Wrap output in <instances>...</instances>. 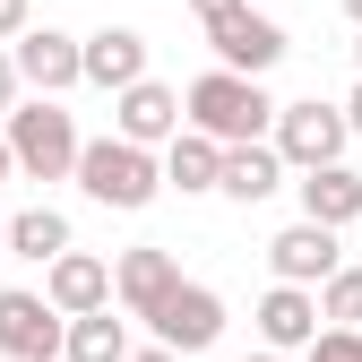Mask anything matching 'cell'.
<instances>
[{
  "label": "cell",
  "instance_id": "obj_24",
  "mask_svg": "<svg viewBox=\"0 0 362 362\" xmlns=\"http://www.w3.org/2000/svg\"><path fill=\"white\" fill-rule=\"evenodd\" d=\"M337 112H345V129H354V139H362V86H354V95H345Z\"/></svg>",
  "mask_w": 362,
  "mask_h": 362
},
{
  "label": "cell",
  "instance_id": "obj_16",
  "mask_svg": "<svg viewBox=\"0 0 362 362\" xmlns=\"http://www.w3.org/2000/svg\"><path fill=\"white\" fill-rule=\"evenodd\" d=\"M293 190H302V216H310V224H337V233H345V224L362 216V173H354L345 156H337V164H310Z\"/></svg>",
  "mask_w": 362,
  "mask_h": 362
},
{
  "label": "cell",
  "instance_id": "obj_4",
  "mask_svg": "<svg viewBox=\"0 0 362 362\" xmlns=\"http://www.w3.org/2000/svg\"><path fill=\"white\" fill-rule=\"evenodd\" d=\"M267 129H276L267 147L285 156V173L337 164V156H345V139H354V129H345V112H337V104H320V95H302V104H276V121H267Z\"/></svg>",
  "mask_w": 362,
  "mask_h": 362
},
{
  "label": "cell",
  "instance_id": "obj_21",
  "mask_svg": "<svg viewBox=\"0 0 362 362\" xmlns=\"http://www.w3.org/2000/svg\"><path fill=\"white\" fill-rule=\"evenodd\" d=\"M310 362H362V328H320L310 337Z\"/></svg>",
  "mask_w": 362,
  "mask_h": 362
},
{
  "label": "cell",
  "instance_id": "obj_20",
  "mask_svg": "<svg viewBox=\"0 0 362 362\" xmlns=\"http://www.w3.org/2000/svg\"><path fill=\"white\" fill-rule=\"evenodd\" d=\"M310 293H320V328H362V267H345V259H337Z\"/></svg>",
  "mask_w": 362,
  "mask_h": 362
},
{
  "label": "cell",
  "instance_id": "obj_30",
  "mask_svg": "<svg viewBox=\"0 0 362 362\" xmlns=\"http://www.w3.org/2000/svg\"><path fill=\"white\" fill-rule=\"evenodd\" d=\"M345 18H354V26H362V0H345Z\"/></svg>",
  "mask_w": 362,
  "mask_h": 362
},
{
  "label": "cell",
  "instance_id": "obj_1",
  "mask_svg": "<svg viewBox=\"0 0 362 362\" xmlns=\"http://www.w3.org/2000/svg\"><path fill=\"white\" fill-rule=\"evenodd\" d=\"M69 181H78V190L95 199V207H112V216H139V207H156V190H164L156 147H129L121 129H112V139H78Z\"/></svg>",
  "mask_w": 362,
  "mask_h": 362
},
{
  "label": "cell",
  "instance_id": "obj_28",
  "mask_svg": "<svg viewBox=\"0 0 362 362\" xmlns=\"http://www.w3.org/2000/svg\"><path fill=\"white\" fill-rule=\"evenodd\" d=\"M242 362H285V354H276V345H267V354H242Z\"/></svg>",
  "mask_w": 362,
  "mask_h": 362
},
{
  "label": "cell",
  "instance_id": "obj_14",
  "mask_svg": "<svg viewBox=\"0 0 362 362\" xmlns=\"http://www.w3.org/2000/svg\"><path fill=\"white\" fill-rule=\"evenodd\" d=\"M78 78L104 86V95H112V86H129V78H147V35H139V26L86 35V43H78Z\"/></svg>",
  "mask_w": 362,
  "mask_h": 362
},
{
  "label": "cell",
  "instance_id": "obj_3",
  "mask_svg": "<svg viewBox=\"0 0 362 362\" xmlns=\"http://www.w3.org/2000/svg\"><path fill=\"white\" fill-rule=\"evenodd\" d=\"M0 139H9V156H18L26 181H69V164H78V121L52 95L9 104V112H0Z\"/></svg>",
  "mask_w": 362,
  "mask_h": 362
},
{
  "label": "cell",
  "instance_id": "obj_13",
  "mask_svg": "<svg viewBox=\"0 0 362 362\" xmlns=\"http://www.w3.org/2000/svg\"><path fill=\"white\" fill-rule=\"evenodd\" d=\"M337 259H345V250H337V224H310V216H302V224H285V233L267 242V267H276L285 285H320Z\"/></svg>",
  "mask_w": 362,
  "mask_h": 362
},
{
  "label": "cell",
  "instance_id": "obj_15",
  "mask_svg": "<svg viewBox=\"0 0 362 362\" xmlns=\"http://www.w3.org/2000/svg\"><path fill=\"white\" fill-rule=\"evenodd\" d=\"M216 190L233 199V207H259V199H276V190H285V156L267 147V139H242V147H224V164H216Z\"/></svg>",
  "mask_w": 362,
  "mask_h": 362
},
{
  "label": "cell",
  "instance_id": "obj_7",
  "mask_svg": "<svg viewBox=\"0 0 362 362\" xmlns=\"http://www.w3.org/2000/svg\"><path fill=\"white\" fill-rule=\"evenodd\" d=\"M61 328H69V320H61L43 293H26V285L0 293V354H9V362H52V354H61Z\"/></svg>",
  "mask_w": 362,
  "mask_h": 362
},
{
  "label": "cell",
  "instance_id": "obj_5",
  "mask_svg": "<svg viewBox=\"0 0 362 362\" xmlns=\"http://www.w3.org/2000/svg\"><path fill=\"white\" fill-rule=\"evenodd\" d=\"M207 43H216V69H242V78H267L293 43H285V26L276 18H259L250 0L242 9H224V18H207Z\"/></svg>",
  "mask_w": 362,
  "mask_h": 362
},
{
  "label": "cell",
  "instance_id": "obj_8",
  "mask_svg": "<svg viewBox=\"0 0 362 362\" xmlns=\"http://www.w3.org/2000/svg\"><path fill=\"white\" fill-rule=\"evenodd\" d=\"M112 129L129 147H164L173 129H181V95L164 78H129V86H112Z\"/></svg>",
  "mask_w": 362,
  "mask_h": 362
},
{
  "label": "cell",
  "instance_id": "obj_31",
  "mask_svg": "<svg viewBox=\"0 0 362 362\" xmlns=\"http://www.w3.org/2000/svg\"><path fill=\"white\" fill-rule=\"evenodd\" d=\"M354 61H362V35H354Z\"/></svg>",
  "mask_w": 362,
  "mask_h": 362
},
{
  "label": "cell",
  "instance_id": "obj_17",
  "mask_svg": "<svg viewBox=\"0 0 362 362\" xmlns=\"http://www.w3.org/2000/svg\"><path fill=\"white\" fill-rule=\"evenodd\" d=\"M121 354H129L121 302H95V310H78V320L61 328V362H121Z\"/></svg>",
  "mask_w": 362,
  "mask_h": 362
},
{
  "label": "cell",
  "instance_id": "obj_22",
  "mask_svg": "<svg viewBox=\"0 0 362 362\" xmlns=\"http://www.w3.org/2000/svg\"><path fill=\"white\" fill-rule=\"evenodd\" d=\"M26 9H35V0H0V43H9V35L26 26Z\"/></svg>",
  "mask_w": 362,
  "mask_h": 362
},
{
  "label": "cell",
  "instance_id": "obj_2",
  "mask_svg": "<svg viewBox=\"0 0 362 362\" xmlns=\"http://www.w3.org/2000/svg\"><path fill=\"white\" fill-rule=\"evenodd\" d=\"M181 121L207 129L216 147H242V139H259V129L276 121V104H267L259 78H242V69H207V78H190V95H181Z\"/></svg>",
  "mask_w": 362,
  "mask_h": 362
},
{
  "label": "cell",
  "instance_id": "obj_11",
  "mask_svg": "<svg viewBox=\"0 0 362 362\" xmlns=\"http://www.w3.org/2000/svg\"><path fill=\"white\" fill-rule=\"evenodd\" d=\"M173 285H181V259L156 250V242H139V250H121V259H112V302L129 310V320H147V310H156Z\"/></svg>",
  "mask_w": 362,
  "mask_h": 362
},
{
  "label": "cell",
  "instance_id": "obj_26",
  "mask_svg": "<svg viewBox=\"0 0 362 362\" xmlns=\"http://www.w3.org/2000/svg\"><path fill=\"white\" fill-rule=\"evenodd\" d=\"M190 9H199V18H224V9H242V0H190Z\"/></svg>",
  "mask_w": 362,
  "mask_h": 362
},
{
  "label": "cell",
  "instance_id": "obj_29",
  "mask_svg": "<svg viewBox=\"0 0 362 362\" xmlns=\"http://www.w3.org/2000/svg\"><path fill=\"white\" fill-rule=\"evenodd\" d=\"M0 259H9V216H0Z\"/></svg>",
  "mask_w": 362,
  "mask_h": 362
},
{
  "label": "cell",
  "instance_id": "obj_27",
  "mask_svg": "<svg viewBox=\"0 0 362 362\" xmlns=\"http://www.w3.org/2000/svg\"><path fill=\"white\" fill-rule=\"evenodd\" d=\"M9 173H18V156H9V139H0V181H9Z\"/></svg>",
  "mask_w": 362,
  "mask_h": 362
},
{
  "label": "cell",
  "instance_id": "obj_23",
  "mask_svg": "<svg viewBox=\"0 0 362 362\" xmlns=\"http://www.w3.org/2000/svg\"><path fill=\"white\" fill-rule=\"evenodd\" d=\"M9 104H18V61L0 52V112H9Z\"/></svg>",
  "mask_w": 362,
  "mask_h": 362
},
{
  "label": "cell",
  "instance_id": "obj_10",
  "mask_svg": "<svg viewBox=\"0 0 362 362\" xmlns=\"http://www.w3.org/2000/svg\"><path fill=\"white\" fill-rule=\"evenodd\" d=\"M18 43V78L35 86V95H61V86H78V35H61V26H18L9 35Z\"/></svg>",
  "mask_w": 362,
  "mask_h": 362
},
{
  "label": "cell",
  "instance_id": "obj_18",
  "mask_svg": "<svg viewBox=\"0 0 362 362\" xmlns=\"http://www.w3.org/2000/svg\"><path fill=\"white\" fill-rule=\"evenodd\" d=\"M216 164H224V147L207 139V129H173L164 139V190H181V199H199V190H216Z\"/></svg>",
  "mask_w": 362,
  "mask_h": 362
},
{
  "label": "cell",
  "instance_id": "obj_19",
  "mask_svg": "<svg viewBox=\"0 0 362 362\" xmlns=\"http://www.w3.org/2000/svg\"><path fill=\"white\" fill-rule=\"evenodd\" d=\"M61 250H69V216L61 207H18L9 216V259H35L43 267V259H61Z\"/></svg>",
  "mask_w": 362,
  "mask_h": 362
},
{
  "label": "cell",
  "instance_id": "obj_6",
  "mask_svg": "<svg viewBox=\"0 0 362 362\" xmlns=\"http://www.w3.org/2000/svg\"><path fill=\"white\" fill-rule=\"evenodd\" d=\"M147 320H156V345H173V354H207V345L224 337V293L181 276V285H173V293L147 310Z\"/></svg>",
  "mask_w": 362,
  "mask_h": 362
},
{
  "label": "cell",
  "instance_id": "obj_9",
  "mask_svg": "<svg viewBox=\"0 0 362 362\" xmlns=\"http://www.w3.org/2000/svg\"><path fill=\"white\" fill-rule=\"evenodd\" d=\"M43 302L61 310V320H78V310H95V302H112V267L95 259V250H61V259H43Z\"/></svg>",
  "mask_w": 362,
  "mask_h": 362
},
{
  "label": "cell",
  "instance_id": "obj_12",
  "mask_svg": "<svg viewBox=\"0 0 362 362\" xmlns=\"http://www.w3.org/2000/svg\"><path fill=\"white\" fill-rule=\"evenodd\" d=\"M310 337H320V293L276 276V285L259 293V345H276V354H302Z\"/></svg>",
  "mask_w": 362,
  "mask_h": 362
},
{
  "label": "cell",
  "instance_id": "obj_25",
  "mask_svg": "<svg viewBox=\"0 0 362 362\" xmlns=\"http://www.w3.org/2000/svg\"><path fill=\"white\" fill-rule=\"evenodd\" d=\"M121 362H181L173 345H147V354H121Z\"/></svg>",
  "mask_w": 362,
  "mask_h": 362
}]
</instances>
